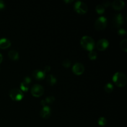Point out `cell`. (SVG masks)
Instances as JSON below:
<instances>
[{
  "instance_id": "6da1fadb",
  "label": "cell",
  "mask_w": 127,
  "mask_h": 127,
  "mask_svg": "<svg viewBox=\"0 0 127 127\" xmlns=\"http://www.w3.org/2000/svg\"><path fill=\"white\" fill-rule=\"evenodd\" d=\"M113 81L115 84L120 88L124 87L127 84V76L122 72H117L113 76Z\"/></svg>"
},
{
  "instance_id": "7a4b0ae2",
  "label": "cell",
  "mask_w": 127,
  "mask_h": 127,
  "mask_svg": "<svg viewBox=\"0 0 127 127\" xmlns=\"http://www.w3.org/2000/svg\"><path fill=\"white\" fill-rule=\"evenodd\" d=\"M81 45L86 50L93 51L95 43L93 38L89 36H84L81 39Z\"/></svg>"
},
{
  "instance_id": "3957f363",
  "label": "cell",
  "mask_w": 127,
  "mask_h": 127,
  "mask_svg": "<svg viewBox=\"0 0 127 127\" xmlns=\"http://www.w3.org/2000/svg\"><path fill=\"white\" fill-rule=\"evenodd\" d=\"M107 23V19L104 16H101L97 19L94 24V27L97 31H102L106 27Z\"/></svg>"
},
{
  "instance_id": "277c9868",
  "label": "cell",
  "mask_w": 127,
  "mask_h": 127,
  "mask_svg": "<svg viewBox=\"0 0 127 127\" xmlns=\"http://www.w3.org/2000/svg\"><path fill=\"white\" fill-rule=\"evenodd\" d=\"M88 7L84 2L82 1H77L74 4V10L76 12L80 14H84L88 11Z\"/></svg>"
},
{
  "instance_id": "5b68a950",
  "label": "cell",
  "mask_w": 127,
  "mask_h": 127,
  "mask_svg": "<svg viewBox=\"0 0 127 127\" xmlns=\"http://www.w3.org/2000/svg\"><path fill=\"white\" fill-rule=\"evenodd\" d=\"M9 96L12 100H16V101H20L24 97V95L22 91L19 90L18 89H11L9 93Z\"/></svg>"
},
{
  "instance_id": "8992f818",
  "label": "cell",
  "mask_w": 127,
  "mask_h": 127,
  "mask_svg": "<svg viewBox=\"0 0 127 127\" xmlns=\"http://www.w3.org/2000/svg\"><path fill=\"white\" fill-rule=\"evenodd\" d=\"M44 93V89L43 86L40 84H35L31 89V94L35 97H39L42 96Z\"/></svg>"
},
{
  "instance_id": "52a82bcc",
  "label": "cell",
  "mask_w": 127,
  "mask_h": 127,
  "mask_svg": "<svg viewBox=\"0 0 127 127\" xmlns=\"http://www.w3.org/2000/svg\"><path fill=\"white\" fill-rule=\"evenodd\" d=\"M124 17L121 14H117L113 17L112 24L115 28L117 29L121 27L124 24Z\"/></svg>"
},
{
  "instance_id": "ba28073f",
  "label": "cell",
  "mask_w": 127,
  "mask_h": 127,
  "mask_svg": "<svg viewBox=\"0 0 127 127\" xmlns=\"http://www.w3.org/2000/svg\"><path fill=\"white\" fill-rule=\"evenodd\" d=\"M72 71L76 75H81L84 71V66L83 64L76 63L73 65Z\"/></svg>"
},
{
  "instance_id": "9c48e42d",
  "label": "cell",
  "mask_w": 127,
  "mask_h": 127,
  "mask_svg": "<svg viewBox=\"0 0 127 127\" xmlns=\"http://www.w3.org/2000/svg\"><path fill=\"white\" fill-rule=\"evenodd\" d=\"M109 43L107 40L102 38V39H100L97 42L96 44V48L99 51H104L109 47Z\"/></svg>"
},
{
  "instance_id": "30bf717a",
  "label": "cell",
  "mask_w": 127,
  "mask_h": 127,
  "mask_svg": "<svg viewBox=\"0 0 127 127\" xmlns=\"http://www.w3.org/2000/svg\"><path fill=\"white\" fill-rule=\"evenodd\" d=\"M32 76L37 80H42L45 77V73L40 69H35L32 73Z\"/></svg>"
},
{
  "instance_id": "8fae6325",
  "label": "cell",
  "mask_w": 127,
  "mask_h": 127,
  "mask_svg": "<svg viewBox=\"0 0 127 127\" xmlns=\"http://www.w3.org/2000/svg\"><path fill=\"white\" fill-rule=\"evenodd\" d=\"M51 114L50 109L48 106L46 105V106L43 107L42 109L41 110L40 112V115L41 117L43 118L44 119H47L50 117Z\"/></svg>"
},
{
  "instance_id": "7c38bea8",
  "label": "cell",
  "mask_w": 127,
  "mask_h": 127,
  "mask_svg": "<svg viewBox=\"0 0 127 127\" xmlns=\"http://www.w3.org/2000/svg\"><path fill=\"white\" fill-rule=\"evenodd\" d=\"M112 7L115 10L117 11H120L122 9L124 8L125 7V2L121 0H115L114 2H112Z\"/></svg>"
},
{
  "instance_id": "4fadbf2b",
  "label": "cell",
  "mask_w": 127,
  "mask_h": 127,
  "mask_svg": "<svg viewBox=\"0 0 127 127\" xmlns=\"http://www.w3.org/2000/svg\"><path fill=\"white\" fill-rule=\"evenodd\" d=\"M11 46V42L9 40L6 38H2L0 39V48L6 49Z\"/></svg>"
},
{
  "instance_id": "5bb4252c",
  "label": "cell",
  "mask_w": 127,
  "mask_h": 127,
  "mask_svg": "<svg viewBox=\"0 0 127 127\" xmlns=\"http://www.w3.org/2000/svg\"><path fill=\"white\" fill-rule=\"evenodd\" d=\"M8 57L11 60L16 61L19 59V53L14 50H11L8 52Z\"/></svg>"
},
{
  "instance_id": "9a60e30c",
  "label": "cell",
  "mask_w": 127,
  "mask_h": 127,
  "mask_svg": "<svg viewBox=\"0 0 127 127\" xmlns=\"http://www.w3.org/2000/svg\"><path fill=\"white\" fill-rule=\"evenodd\" d=\"M47 81L48 84L51 86H53L57 83V79L52 74H49L47 78Z\"/></svg>"
},
{
  "instance_id": "2e32d148",
  "label": "cell",
  "mask_w": 127,
  "mask_h": 127,
  "mask_svg": "<svg viewBox=\"0 0 127 127\" xmlns=\"http://www.w3.org/2000/svg\"><path fill=\"white\" fill-rule=\"evenodd\" d=\"M120 48L124 52H127V40L126 38L122 40L120 42Z\"/></svg>"
},
{
  "instance_id": "e0dca14e",
  "label": "cell",
  "mask_w": 127,
  "mask_h": 127,
  "mask_svg": "<svg viewBox=\"0 0 127 127\" xmlns=\"http://www.w3.org/2000/svg\"><path fill=\"white\" fill-rule=\"evenodd\" d=\"M104 89H105V92L108 93H110L113 91L114 89V86L111 83H107L104 86Z\"/></svg>"
},
{
  "instance_id": "ac0fdd59",
  "label": "cell",
  "mask_w": 127,
  "mask_h": 127,
  "mask_svg": "<svg viewBox=\"0 0 127 127\" xmlns=\"http://www.w3.org/2000/svg\"><path fill=\"white\" fill-rule=\"evenodd\" d=\"M95 11H96V12H97L99 14H102L104 13V11H105V8H104V7L103 6V5L98 4L97 6L95 7Z\"/></svg>"
},
{
  "instance_id": "d6986e66",
  "label": "cell",
  "mask_w": 127,
  "mask_h": 127,
  "mask_svg": "<svg viewBox=\"0 0 127 127\" xmlns=\"http://www.w3.org/2000/svg\"><path fill=\"white\" fill-rule=\"evenodd\" d=\"M97 57V53L95 52H94V51H91L89 53V55H88V57L91 60H94L96 59Z\"/></svg>"
},
{
  "instance_id": "ffe728a7",
  "label": "cell",
  "mask_w": 127,
  "mask_h": 127,
  "mask_svg": "<svg viewBox=\"0 0 127 127\" xmlns=\"http://www.w3.org/2000/svg\"><path fill=\"white\" fill-rule=\"evenodd\" d=\"M97 122L99 125H100V126H105L107 124V120L105 117H100L98 119Z\"/></svg>"
},
{
  "instance_id": "44dd1931",
  "label": "cell",
  "mask_w": 127,
  "mask_h": 127,
  "mask_svg": "<svg viewBox=\"0 0 127 127\" xmlns=\"http://www.w3.org/2000/svg\"><path fill=\"white\" fill-rule=\"evenodd\" d=\"M62 65L65 68H69L71 66V62L68 59H65L62 62Z\"/></svg>"
},
{
  "instance_id": "7402d4cb",
  "label": "cell",
  "mask_w": 127,
  "mask_h": 127,
  "mask_svg": "<svg viewBox=\"0 0 127 127\" xmlns=\"http://www.w3.org/2000/svg\"><path fill=\"white\" fill-rule=\"evenodd\" d=\"M21 89L23 92H27L29 90V85L22 82L21 84Z\"/></svg>"
},
{
  "instance_id": "603a6c76",
  "label": "cell",
  "mask_w": 127,
  "mask_h": 127,
  "mask_svg": "<svg viewBox=\"0 0 127 127\" xmlns=\"http://www.w3.org/2000/svg\"><path fill=\"white\" fill-rule=\"evenodd\" d=\"M46 104H52L55 101V97L53 96H49L47 97L45 100Z\"/></svg>"
},
{
  "instance_id": "cb8c5ba5",
  "label": "cell",
  "mask_w": 127,
  "mask_h": 127,
  "mask_svg": "<svg viewBox=\"0 0 127 127\" xmlns=\"http://www.w3.org/2000/svg\"><path fill=\"white\" fill-rule=\"evenodd\" d=\"M118 33H119V35L124 36L127 33V32L124 29H121L119 30V31H118Z\"/></svg>"
},
{
  "instance_id": "d4e9b609",
  "label": "cell",
  "mask_w": 127,
  "mask_h": 127,
  "mask_svg": "<svg viewBox=\"0 0 127 127\" xmlns=\"http://www.w3.org/2000/svg\"><path fill=\"white\" fill-rule=\"evenodd\" d=\"M23 82L24 83H26V84H27V85H29V84L30 83H31V79L29 78V77L27 76V77H26V78H24V81Z\"/></svg>"
},
{
  "instance_id": "484cf974",
  "label": "cell",
  "mask_w": 127,
  "mask_h": 127,
  "mask_svg": "<svg viewBox=\"0 0 127 127\" xmlns=\"http://www.w3.org/2000/svg\"><path fill=\"white\" fill-rule=\"evenodd\" d=\"M51 69V68L50 66H46L44 68V70H43V72H44L45 73H47V72H49L50 71Z\"/></svg>"
},
{
  "instance_id": "4316f807",
  "label": "cell",
  "mask_w": 127,
  "mask_h": 127,
  "mask_svg": "<svg viewBox=\"0 0 127 127\" xmlns=\"http://www.w3.org/2000/svg\"><path fill=\"white\" fill-rule=\"evenodd\" d=\"M5 7V4L4 2V1L0 0V9H2L4 8Z\"/></svg>"
},
{
  "instance_id": "83f0119b",
  "label": "cell",
  "mask_w": 127,
  "mask_h": 127,
  "mask_svg": "<svg viewBox=\"0 0 127 127\" xmlns=\"http://www.w3.org/2000/svg\"><path fill=\"white\" fill-rule=\"evenodd\" d=\"M40 104H41V105H42L43 107H44V106H46V104H46L45 100H42V101L40 102Z\"/></svg>"
},
{
  "instance_id": "f1b7e54d",
  "label": "cell",
  "mask_w": 127,
  "mask_h": 127,
  "mask_svg": "<svg viewBox=\"0 0 127 127\" xmlns=\"http://www.w3.org/2000/svg\"><path fill=\"white\" fill-rule=\"evenodd\" d=\"M110 5V2H109V1H107V2H105V3L104 4V5H103V6H105V7H108V6Z\"/></svg>"
},
{
  "instance_id": "f546056e",
  "label": "cell",
  "mask_w": 127,
  "mask_h": 127,
  "mask_svg": "<svg viewBox=\"0 0 127 127\" xmlns=\"http://www.w3.org/2000/svg\"><path fill=\"white\" fill-rule=\"evenodd\" d=\"M2 55L0 53V63L2 62Z\"/></svg>"
},
{
  "instance_id": "4dcf8cb0",
  "label": "cell",
  "mask_w": 127,
  "mask_h": 127,
  "mask_svg": "<svg viewBox=\"0 0 127 127\" xmlns=\"http://www.w3.org/2000/svg\"><path fill=\"white\" fill-rule=\"evenodd\" d=\"M72 1H64V2H72Z\"/></svg>"
}]
</instances>
